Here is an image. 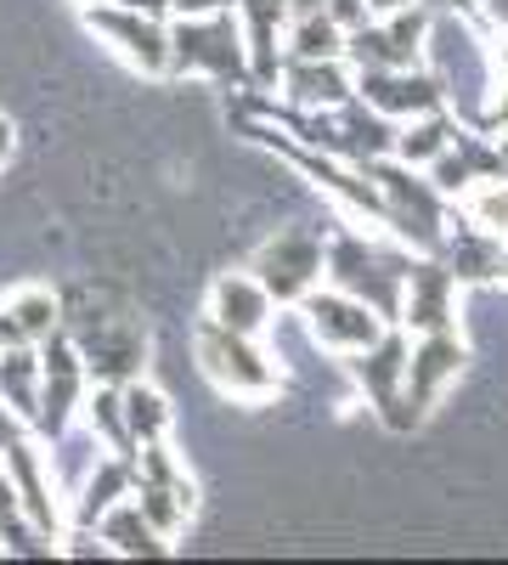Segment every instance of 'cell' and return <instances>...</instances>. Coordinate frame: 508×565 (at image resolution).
Instances as JSON below:
<instances>
[{
    "label": "cell",
    "mask_w": 508,
    "mask_h": 565,
    "mask_svg": "<svg viewBox=\"0 0 508 565\" xmlns=\"http://www.w3.org/2000/svg\"><path fill=\"white\" fill-rule=\"evenodd\" d=\"M407 266L412 255H390L379 244L356 238V232H334L328 244H322V277L334 282V289L367 300L385 322H401V282H407Z\"/></svg>",
    "instance_id": "6da1fadb"
},
{
    "label": "cell",
    "mask_w": 508,
    "mask_h": 565,
    "mask_svg": "<svg viewBox=\"0 0 508 565\" xmlns=\"http://www.w3.org/2000/svg\"><path fill=\"white\" fill-rule=\"evenodd\" d=\"M170 74H204L215 85H249V52L244 29L233 12H204V18H170Z\"/></svg>",
    "instance_id": "7a4b0ae2"
},
{
    "label": "cell",
    "mask_w": 508,
    "mask_h": 565,
    "mask_svg": "<svg viewBox=\"0 0 508 565\" xmlns=\"http://www.w3.org/2000/svg\"><path fill=\"white\" fill-rule=\"evenodd\" d=\"M361 170L374 175L379 193H385V226L396 232L407 249L435 255L441 238H446V199L435 193V181L419 175L412 164H401V159H374Z\"/></svg>",
    "instance_id": "3957f363"
},
{
    "label": "cell",
    "mask_w": 508,
    "mask_h": 565,
    "mask_svg": "<svg viewBox=\"0 0 508 565\" xmlns=\"http://www.w3.org/2000/svg\"><path fill=\"white\" fill-rule=\"evenodd\" d=\"M57 328L74 340L85 380L97 385H130L148 367V334L130 317H102V311H79V317H57Z\"/></svg>",
    "instance_id": "277c9868"
},
{
    "label": "cell",
    "mask_w": 508,
    "mask_h": 565,
    "mask_svg": "<svg viewBox=\"0 0 508 565\" xmlns=\"http://www.w3.org/2000/svg\"><path fill=\"white\" fill-rule=\"evenodd\" d=\"M424 57H430V74L441 79V97L457 103V114L480 125V114H486V85H491L486 45H480L464 23H457V18H430Z\"/></svg>",
    "instance_id": "5b68a950"
},
{
    "label": "cell",
    "mask_w": 508,
    "mask_h": 565,
    "mask_svg": "<svg viewBox=\"0 0 508 565\" xmlns=\"http://www.w3.org/2000/svg\"><path fill=\"white\" fill-rule=\"evenodd\" d=\"M469 351L464 340L452 334V328H435V334H419V345H407V373H401V430H419V424L430 418V407L446 396V385L464 373Z\"/></svg>",
    "instance_id": "8992f818"
},
{
    "label": "cell",
    "mask_w": 508,
    "mask_h": 565,
    "mask_svg": "<svg viewBox=\"0 0 508 565\" xmlns=\"http://www.w3.org/2000/svg\"><path fill=\"white\" fill-rule=\"evenodd\" d=\"M40 402H34V418H29V436H63L68 424H74V413H79V402H85V367H79V351H74V340L63 334V328H52L40 345Z\"/></svg>",
    "instance_id": "52a82bcc"
},
{
    "label": "cell",
    "mask_w": 508,
    "mask_h": 565,
    "mask_svg": "<svg viewBox=\"0 0 508 565\" xmlns=\"http://www.w3.org/2000/svg\"><path fill=\"white\" fill-rule=\"evenodd\" d=\"M198 367L226 391V396H271L277 391V367L271 356L249 340V334H233L220 328L215 317L198 322Z\"/></svg>",
    "instance_id": "ba28073f"
},
{
    "label": "cell",
    "mask_w": 508,
    "mask_h": 565,
    "mask_svg": "<svg viewBox=\"0 0 508 565\" xmlns=\"http://www.w3.org/2000/svg\"><path fill=\"white\" fill-rule=\"evenodd\" d=\"M294 306L305 311L311 340H316V345H328V351H361V345H374L385 328H390L367 300L334 289V282H328V289H305Z\"/></svg>",
    "instance_id": "9c48e42d"
},
{
    "label": "cell",
    "mask_w": 508,
    "mask_h": 565,
    "mask_svg": "<svg viewBox=\"0 0 508 565\" xmlns=\"http://www.w3.org/2000/svg\"><path fill=\"white\" fill-rule=\"evenodd\" d=\"M260 277V289L271 295V306H294L305 289H316L322 282V238H311V232H277V238L255 255L249 266Z\"/></svg>",
    "instance_id": "30bf717a"
},
{
    "label": "cell",
    "mask_w": 508,
    "mask_h": 565,
    "mask_svg": "<svg viewBox=\"0 0 508 565\" xmlns=\"http://www.w3.org/2000/svg\"><path fill=\"white\" fill-rule=\"evenodd\" d=\"M85 29L102 34L125 63H136L142 74H170V34L164 18L136 12V7H85Z\"/></svg>",
    "instance_id": "8fae6325"
},
{
    "label": "cell",
    "mask_w": 508,
    "mask_h": 565,
    "mask_svg": "<svg viewBox=\"0 0 508 565\" xmlns=\"http://www.w3.org/2000/svg\"><path fill=\"white\" fill-rule=\"evenodd\" d=\"M350 373H356V385L367 391V402H374V413L390 424V430H401V373H407V334H401V322H390L374 345L350 351Z\"/></svg>",
    "instance_id": "7c38bea8"
},
{
    "label": "cell",
    "mask_w": 508,
    "mask_h": 565,
    "mask_svg": "<svg viewBox=\"0 0 508 565\" xmlns=\"http://www.w3.org/2000/svg\"><path fill=\"white\" fill-rule=\"evenodd\" d=\"M452 317H457V277L435 255H419L401 282V322L412 334H435V328H452Z\"/></svg>",
    "instance_id": "4fadbf2b"
},
{
    "label": "cell",
    "mask_w": 508,
    "mask_h": 565,
    "mask_svg": "<svg viewBox=\"0 0 508 565\" xmlns=\"http://www.w3.org/2000/svg\"><path fill=\"white\" fill-rule=\"evenodd\" d=\"M0 469H7V481H12V492H18V503H23V514L29 521L52 537V532H63V509H57V481H52V463L40 458V447H34V436H18V441H7V452H0Z\"/></svg>",
    "instance_id": "5bb4252c"
},
{
    "label": "cell",
    "mask_w": 508,
    "mask_h": 565,
    "mask_svg": "<svg viewBox=\"0 0 508 565\" xmlns=\"http://www.w3.org/2000/svg\"><path fill=\"white\" fill-rule=\"evenodd\" d=\"M424 170H430V181H435V193H441V199H464L475 181L508 175V170H502V153L491 148L480 130H464V125L452 130V141H446V148H441Z\"/></svg>",
    "instance_id": "9a60e30c"
},
{
    "label": "cell",
    "mask_w": 508,
    "mask_h": 565,
    "mask_svg": "<svg viewBox=\"0 0 508 565\" xmlns=\"http://www.w3.org/2000/svg\"><path fill=\"white\" fill-rule=\"evenodd\" d=\"M277 79H283V103L311 108V114L356 97V79H350L345 57H283V74Z\"/></svg>",
    "instance_id": "2e32d148"
},
{
    "label": "cell",
    "mask_w": 508,
    "mask_h": 565,
    "mask_svg": "<svg viewBox=\"0 0 508 565\" xmlns=\"http://www.w3.org/2000/svg\"><path fill=\"white\" fill-rule=\"evenodd\" d=\"M334 130H339V159L345 164H374V159H390L396 153L401 119H390L379 108H367L361 97H350V103L334 108Z\"/></svg>",
    "instance_id": "e0dca14e"
},
{
    "label": "cell",
    "mask_w": 508,
    "mask_h": 565,
    "mask_svg": "<svg viewBox=\"0 0 508 565\" xmlns=\"http://www.w3.org/2000/svg\"><path fill=\"white\" fill-rule=\"evenodd\" d=\"M209 317H215L220 328H233V334L260 340V334H266V322H271V295L260 289V277H255V271H226V277H215Z\"/></svg>",
    "instance_id": "ac0fdd59"
},
{
    "label": "cell",
    "mask_w": 508,
    "mask_h": 565,
    "mask_svg": "<svg viewBox=\"0 0 508 565\" xmlns=\"http://www.w3.org/2000/svg\"><path fill=\"white\" fill-rule=\"evenodd\" d=\"M130 487H136V469H130V458H119V452H102L97 458V469L74 487V514L68 521L79 526V532H90L102 521V514L119 503V498H130Z\"/></svg>",
    "instance_id": "d6986e66"
},
{
    "label": "cell",
    "mask_w": 508,
    "mask_h": 565,
    "mask_svg": "<svg viewBox=\"0 0 508 565\" xmlns=\"http://www.w3.org/2000/svg\"><path fill=\"white\" fill-rule=\"evenodd\" d=\"M435 260H441L457 282H491V277H497V260H502V238L469 221V226L446 232L441 249H435Z\"/></svg>",
    "instance_id": "ffe728a7"
},
{
    "label": "cell",
    "mask_w": 508,
    "mask_h": 565,
    "mask_svg": "<svg viewBox=\"0 0 508 565\" xmlns=\"http://www.w3.org/2000/svg\"><path fill=\"white\" fill-rule=\"evenodd\" d=\"M57 317H63V300L57 295L23 289L18 300L0 306V351H7V345H40L57 328Z\"/></svg>",
    "instance_id": "44dd1931"
},
{
    "label": "cell",
    "mask_w": 508,
    "mask_h": 565,
    "mask_svg": "<svg viewBox=\"0 0 508 565\" xmlns=\"http://www.w3.org/2000/svg\"><path fill=\"white\" fill-rule=\"evenodd\" d=\"M90 532H97V537L108 543V554H148V559L170 554V537H159V532H153V521H148L142 509H136V498H119V503H114V509H108Z\"/></svg>",
    "instance_id": "7402d4cb"
},
{
    "label": "cell",
    "mask_w": 508,
    "mask_h": 565,
    "mask_svg": "<svg viewBox=\"0 0 508 565\" xmlns=\"http://www.w3.org/2000/svg\"><path fill=\"white\" fill-rule=\"evenodd\" d=\"M119 407H125V430H130V441H136V447H142V441H170L175 413H170V402H164L148 380L119 385Z\"/></svg>",
    "instance_id": "603a6c76"
},
{
    "label": "cell",
    "mask_w": 508,
    "mask_h": 565,
    "mask_svg": "<svg viewBox=\"0 0 508 565\" xmlns=\"http://www.w3.org/2000/svg\"><path fill=\"white\" fill-rule=\"evenodd\" d=\"M452 130H457V114L452 108H435V114H419V119H407L401 130H396V153L390 159H401V164H412V170H424L446 141H452Z\"/></svg>",
    "instance_id": "cb8c5ba5"
},
{
    "label": "cell",
    "mask_w": 508,
    "mask_h": 565,
    "mask_svg": "<svg viewBox=\"0 0 508 565\" xmlns=\"http://www.w3.org/2000/svg\"><path fill=\"white\" fill-rule=\"evenodd\" d=\"M0 402H7L23 424L34 418V402H40V351L34 345L0 351Z\"/></svg>",
    "instance_id": "d4e9b609"
},
{
    "label": "cell",
    "mask_w": 508,
    "mask_h": 565,
    "mask_svg": "<svg viewBox=\"0 0 508 565\" xmlns=\"http://www.w3.org/2000/svg\"><path fill=\"white\" fill-rule=\"evenodd\" d=\"M85 430L97 436L108 452H119V458H130L136 452V441H130V430H125V407H119V385H97L85 402Z\"/></svg>",
    "instance_id": "484cf974"
},
{
    "label": "cell",
    "mask_w": 508,
    "mask_h": 565,
    "mask_svg": "<svg viewBox=\"0 0 508 565\" xmlns=\"http://www.w3.org/2000/svg\"><path fill=\"white\" fill-rule=\"evenodd\" d=\"M52 441H57V452H52V481H57L63 492H74V487L90 476V469H97V458L108 452L97 436H90V430H74V424H68L63 436H52Z\"/></svg>",
    "instance_id": "4316f807"
},
{
    "label": "cell",
    "mask_w": 508,
    "mask_h": 565,
    "mask_svg": "<svg viewBox=\"0 0 508 565\" xmlns=\"http://www.w3.org/2000/svg\"><path fill=\"white\" fill-rule=\"evenodd\" d=\"M339 52H345V29L328 12L289 18V52L283 57H339Z\"/></svg>",
    "instance_id": "83f0119b"
},
{
    "label": "cell",
    "mask_w": 508,
    "mask_h": 565,
    "mask_svg": "<svg viewBox=\"0 0 508 565\" xmlns=\"http://www.w3.org/2000/svg\"><path fill=\"white\" fill-rule=\"evenodd\" d=\"M130 498H136V509H142L148 521H153V532L170 537V543L187 532V521H193V503L175 498L170 487H130Z\"/></svg>",
    "instance_id": "f1b7e54d"
},
{
    "label": "cell",
    "mask_w": 508,
    "mask_h": 565,
    "mask_svg": "<svg viewBox=\"0 0 508 565\" xmlns=\"http://www.w3.org/2000/svg\"><path fill=\"white\" fill-rule=\"evenodd\" d=\"M464 199H469V221H475V226H486V232H497V238H502V232H508V175L475 181Z\"/></svg>",
    "instance_id": "f546056e"
},
{
    "label": "cell",
    "mask_w": 508,
    "mask_h": 565,
    "mask_svg": "<svg viewBox=\"0 0 508 565\" xmlns=\"http://www.w3.org/2000/svg\"><path fill=\"white\" fill-rule=\"evenodd\" d=\"M497 74H502V103L491 114H480V130H508V45H502V57H497Z\"/></svg>",
    "instance_id": "4dcf8cb0"
},
{
    "label": "cell",
    "mask_w": 508,
    "mask_h": 565,
    "mask_svg": "<svg viewBox=\"0 0 508 565\" xmlns=\"http://www.w3.org/2000/svg\"><path fill=\"white\" fill-rule=\"evenodd\" d=\"M175 18H204V12H233L238 0H164Z\"/></svg>",
    "instance_id": "1f68e13d"
},
{
    "label": "cell",
    "mask_w": 508,
    "mask_h": 565,
    "mask_svg": "<svg viewBox=\"0 0 508 565\" xmlns=\"http://www.w3.org/2000/svg\"><path fill=\"white\" fill-rule=\"evenodd\" d=\"M396 7H407V0H367V12H379V18H385V12H396Z\"/></svg>",
    "instance_id": "d6a6232c"
},
{
    "label": "cell",
    "mask_w": 508,
    "mask_h": 565,
    "mask_svg": "<svg viewBox=\"0 0 508 565\" xmlns=\"http://www.w3.org/2000/svg\"><path fill=\"white\" fill-rule=\"evenodd\" d=\"M7 153H12V125L0 119V159H7Z\"/></svg>",
    "instance_id": "836d02e7"
},
{
    "label": "cell",
    "mask_w": 508,
    "mask_h": 565,
    "mask_svg": "<svg viewBox=\"0 0 508 565\" xmlns=\"http://www.w3.org/2000/svg\"><path fill=\"white\" fill-rule=\"evenodd\" d=\"M497 277H508V249H502V260H497Z\"/></svg>",
    "instance_id": "e575fe53"
}]
</instances>
